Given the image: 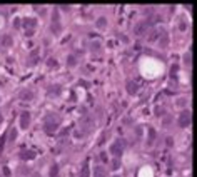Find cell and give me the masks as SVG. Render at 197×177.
Masks as SVG:
<instances>
[{"label": "cell", "mask_w": 197, "mask_h": 177, "mask_svg": "<svg viewBox=\"0 0 197 177\" xmlns=\"http://www.w3.org/2000/svg\"><path fill=\"white\" fill-rule=\"evenodd\" d=\"M57 127H59V115L50 114L49 117H47V120H45L44 129H45V132H47V134H54Z\"/></svg>", "instance_id": "1"}, {"label": "cell", "mask_w": 197, "mask_h": 177, "mask_svg": "<svg viewBox=\"0 0 197 177\" xmlns=\"http://www.w3.org/2000/svg\"><path fill=\"white\" fill-rule=\"evenodd\" d=\"M124 145H126V142L124 140H117V142H114L112 147H110V152L119 159V155H122V152H124Z\"/></svg>", "instance_id": "2"}, {"label": "cell", "mask_w": 197, "mask_h": 177, "mask_svg": "<svg viewBox=\"0 0 197 177\" xmlns=\"http://www.w3.org/2000/svg\"><path fill=\"white\" fill-rule=\"evenodd\" d=\"M179 125H180V127L190 125V112H189V110H184V112L180 114V117H179Z\"/></svg>", "instance_id": "3"}, {"label": "cell", "mask_w": 197, "mask_h": 177, "mask_svg": "<svg viewBox=\"0 0 197 177\" xmlns=\"http://www.w3.org/2000/svg\"><path fill=\"white\" fill-rule=\"evenodd\" d=\"M30 125V114L28 112H22L20 114V127L22 129H28Z\"/></svg>", "instance_id": "4"}, {"label": "cell", "mask_w": 197, "mask_h": 177, "mask_svg": "<svg viewBox=\"0 0 197 177\" xmlns=\"http://www.w3.org/2000/svg\"><path fill=\"white\" fill-rule=\"evenodd\" d=\"M126 88H127V92H129V94H131V95H135V94H137V90H139L137 83H134L132 80H129V82H127Z\"/></svg>", "instance_id": "5"}, {"label": "cell", "mask_w": 197, "mask_h": 177, "mask_svg": "<svg viewBox=\"0 0 197 177\" xmlns=\"http://www.w3.org/2000/svg\"><path fill=\"white\" fill-rule=\"evenodd\" d=\"M145 28H147V23L145 22H139L135 28H134V32H135V35H142L144 32H145Z\"/></svg>", "instance_id": "6"}, {"label": "cell", "mask_w": 197, "mask_h": 177, "mask_svg": "<svg viewBox=\"0 0 197 177\" xmlns=\"http://www.w3.org/2000/svg\"><path fill=\"white\" fill-rule=\"evenodd\" d=\"M95 27H97V28H105V27H107V18H105V17H99L97 20H95Z\"/></svg>", "instance_id": "7"}, {"label": "cell", "mask_w": 197, "mask_h": 177, "mask_svg": "<svg viewBox=\"0 0 197 177\" xmlns=\"http://www.w3.org/2000/svg\"><path fill=\"white\" fill-rule=\"evenodd\" d=\"M105 174H107V172H105V169H104L102 165L95 167V170H94V177H107Z\"/></svg>", "instance_id": "8"}, {"label": "cell", "mask_w": 197, "mask_h": 177, "mask_svg": "<svg viewBox=\"0 0 197 177\" xmlns=\"http://www.w3.org/2000/svg\"><path fill=\"white\" fill-rule=\"evenodd\" d=\"M20 99L22 100H30V99H33V94H32L30 90H23L22 95H20Z\"/></svg>", "instance_id": "9"}, {"label": "cell", "mask_w": 197, "mask_h": 177, "mask_svg": "<svg viewBox=\"0 0 197 177\" xmlns=\"http://www.w3.org/2000/svg\"><path fill=\"white\" fill-rule=\"evenodd\" d=\"M67 63H69V67H74L77 63V57L75 55H69L67 57Z\"/></svg>", "instance_id": "10"}, {"label": "cell", "mask_w": 197, "mask_h": 177, "mask_svg": "<svg viewBox=\"0 0 197 177\" xmlns=\"http://www.w3.org/2000/svg\"><path fill=\"white\" fill-rule=\"evenodd\" d=\"M49 90L52 92V95H59V92L62 88H60V85H52V87H49Z\"/></svg>", "instance_id": "11"}, {"label": "cell", "mask_w": 197, "mask_h": 177, "mask_svg": "<svg viewBox=\"0 0 197 177\" xmlns=\"http://www.w3.org/2000/svg\"><path fill=\"white\" fill-rule=\"evenodd\" d=\"M80 177H89V162L84 164V169H82V172H80Z\"/></svg>", "instance_id": "12"}, {"label": "cell", "mask_w": 197, "mask_h": 177, "mask_svg": "<svg viewBox=\"0 0 197 177\" xmlns=\"http://www.w3.org/2000/svg\"><path fill=\"white\" fill-rule=\"evenodd\" d=\"M110 167H112L114 170H117V169H121V160L117 159V157H115V159L112 160V164H110Z\"/></svg>", "instance_id": "13"}, {"label": "cell", "mask_w": 197, "mask_h": 177, "mask_svg": "<svg viewBox=\"0 0 197 177\" xmlns=\"http://www.w3.org/2000/svg\"><path fill=\"white\" fill-rule=\"evenodd\" d=\"M20 157H22V159H33L35 154H33V152H22Z\"/></svg>", "instance_id": "14"}, {"label": "cell", "mask_w": 197, "mask_h": 177, "mask_svg": "<svg viewBox=\"0 0 197 177\" xmlns=\"http://www.w3.org/2000/svg\"><path fill=\"white\" fill-rule=\"evenodd\" d=\"M37 53H38L37 50H33V52L30 53V63H32V65H33V63L37 62Z\"/></svg>", "instance_id": "15"}, {"label": "cell", "mask_w": 197, "mask_h": 177, "mask_svg": "<svg viewBox=\"0 0 197 177\" xmlns=\"http://www.w3.org/2000/svg\"><path fill=\"white\" fill-rule=\"evenodd\" d=\"M167 40H169V38H167V35H164V37H160V47H167Z\"/></svg>", "instance_id": "16"}, {"label": "cell", "mask_w": 197, "mask_h": 177, "mask_svg": "<svg viewBox=\"0 0 197 177\" xmlns=\"http://www.w3.org/2000/svg\"><path fill=\"white\" fill-rule=\"evenodd\" d=\"M52 32H54V33H60V25H59V23H54V25H52Z\"/></svg>", "instance_id": "17"}, {"label": "cell", "mask_w": 197, "mask_h": 177, "mask_svg": "<svg viewBox=\"0 0 197 177\" xmlns=\"http://www.w3.org/2000/svg\"><path fill=\"white\" fill-rule=\"evenodd\" d=\"M57 172H59V167L54 165V167L50 169V177H55V175H57Z\"/></svg>", "instance_id": "18"}, {"label": "cell", "mask_w": 197, "mask_h": 177, "mask_svg": "<svg viewBox=\"0 0 197 177\" xmlns=\"http://www.w3.org/2000/svg\"><path fill=\"white\" fill-rule=\"evenodd\" d=\"M23 23H25V25H27V27H28V25H32V27H33V25H35V23H37V22H35V20H33V18H30V20H25V22H23Z\"/></svg>", "instance_id": "19"}, {"label": "cell", "mask_w": 197, "mask_h": 177, "mask_svg": "<svg viewBox=\"0 0 197 177\" xmlns=\"http://www.w3.org/2000/svg\"><path fill=\"white\" fill-rule=\"evenodd\" d=\"M10 40H12V38H10V37L7 35V37H5V40H3V45H7V47H8V45H10V43H12Z\"/></svg>", "instance_id": "20"}, {"label": "cell", "mask_w": 197, "mask_h": 177, "mask_svg": "<svg viewBox=\"0 0 197 177\" xmlns=\"http://www.w3.org/2000/svg\"><path fill=\"white\" fill-rule=\"evenodd\" d=\"M49 65H50V67H57V60H54V58H50V60H49Z\"/></svg>", "instance_id": "21"}, {"label": "cell", "mask_w": 197, "mask_h": 177, "mask_svg": "<svg viewBox=\"0 0 197 177\" xmlns=\"http://www.w3.org/2000/svg\"><path fill=\"white\" fill-rule=\"evenodd\" d=\"M157 35H159V32H152V33H150V40H155Z\"/></svg>", "instance_id": "22"}, {"label": "cell", "mask_w": 197, "mask_h": 177, "mask_svg": "<svg viewBox=\"0 0 197 177\" xmlns=\"http://www.w3.org/2000/svg\"><path fill=\"white\" fill-rule=\"evenodd\" d=\"M15 137H17V130L12 129V132H10V139H15Z\"/></svg>", "instance_id": "23"}, {"label": "cell", "mask_w": 197, "mask_h": 177, "mask_svg": "<svg viewBox=\"0 0 197 177\" xmlns=\"http://www.w3.org/2000/svg\"><path fill=\"white\" fill-rule=\"evenodd\" d=\"M3 142H5V137H2V139H0V152L3 150Z\"/></svg>", "instance_id": "24"}, {"label": "cell", "mask_w": 197, "mask_h": 177, "mask_svg": "<svg viewBox=\"0 0 197 177\" xmlns=\"http://www.w3.org/2000/svg\"><path fill=\"white\" fill-rule=\"evenodd\" d=\"M155 114H157V115H160V114H164V109H157V110H155Z\"/></svg>", "instance_id": "25"}, {"label": "cell", "mask_w": 197, "mask_h": 177, "mask_svg": "<svg viewBox=\"0 0 197 177\" xmlns=\"http://www.w3.org/2000/svg\"><path fill=\"white\" fill-rule=\"evenodd\" d=\"M177 104H179V105H184L185 100H184V99H179V100H177Z\"/></svg>", "instance_id": "26"}, {"label": "cell", "mask_w": 197, "mask_h": 177, "mask_svg": "<svg viewBox=\"0 0 197 177\" xmlns=\"http://www.w3.org/2000/svg\"><path fill=\"white\" fill-rule=\"evenodd\" d=\"M184 60H185L187 63H190V55H185V57H184Z\"/></svg>", "instance_id": "27"}, {"label": "cell", "mask_w": 197, "mask_h": 177, "mask_svg": "<svg viewBox=\"0 0 197 177\" xmlns=\"http://www.w3.org/2000/svg\"><path fill=\"white\" fill-rule=\"evenodd\" d=\"M100 45H99V42H95V43H92V48H99Z\"/></svg>", "instance_id": "28"}, {"label": "cell", "mask_w": 197, "mask_h": 177, "mask_svg": "<svg viewBox=\"0 0 197 177\" xmlns=\"http://www.w3.org/2000/svg\"><path fill=\"white\" fill-rule=\"evenodd\" d=\"M114 177H121V175H114Z\"/></svg>", "instance_id": "29"}, {"label": "cell", "mask_w": 197, "mask_h": 177, "mask_svg": "<svg viewBox=\"0 0 197 177\" xmlns=\"http://www.w3.org/2000/svg\"><path fill=\"white\" fill-rule=\"evenodd\" d=\"M0 120H2V119H0Z\"/></svg>", "instance_id": "30"}]
</instances>
